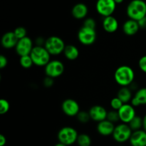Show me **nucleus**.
<instances>
[{
	"label": "nucleus",
	"instance_id": "1",
	"mask_svg": "<svg viewBox=\"0 0 146 146\" xmlns=\"http://www.w3.org/2000/svg\"><path fill=\"white\" fill-rule=\"evenodd\" d=\"M135 73L130 66L121 65L115 70L114 79L118 84L121 87H128L133 82Z\"/></svg>",
	"mask_w": 146,
	"mask_h": 146
},
{
	"label": "nucleus",
	"instance_id": "2",
	"mask_svg": "<svg viewBox=\"0 0 146 146\" xmlns=\"http://www.w3.org/2000/svg\"><path fill=\"white\" fill-rule=\"evenodd\" d=\"M128 18L139 21L146 17V3L143 0H132L126 8Z\"/></svg>",
	"mask_w": 146,
	"mask_h": 146
},
{
	"label": "nucleus",
	"instance_id": "3",
	"mask_svg": "<svg viewBox=\"0 0 146 146\" xmlns=\"http://www.w3.org/2000/svg\"><path fill=\"white\" fill-rule=\"evenodd\" d=\"M30 56L34 64L38 67H45L51 61V54L44 46H34Z\"/></svg>",
	"mask_w": 146,
	"mask_h": 146
},
{
	"label": "nucleus",
	"instance_id": "4",
	"mask_svg": "<svg viewBox=\"0 0 146 146\" xmlns=\"http://www.w3.org/2000/svg\"><path fill=\"white\" fill-rule=\"evenodd\" d=\"M78 136V134L76 130L70 126L62 127L57 134L58 142L67 146H70L76 143Z\"/></svg>",
	"mask_w": 146,
	"mask_h": 146
},
{
	"label": "nucleus",
	"instance_id": "5",
	"mask_svg": "<svg viewBox=\"0 0 146 146\" xmlns=\"http://www.w3.org/2000/svg\"><path fill=\"white\" fill-rule=\"evenodd\" d=\"M44 47L51 55H58L64 53L66 44L61 37L51 36L46 40Z\"/></svg>",
	"mask_w": 146,
	"mask_h": 146
},
{
	"label": "nucleus",
	"instance_id": "6",
	"mask_svg": "<svg viewBox=\"0 0 146 146\" xmlns=\"http://www.w3.org/2000/svg\"><path fill=\"white\" fill-rule=\"evenodd\" d=\"M133 133V130L126 123H121L115 127L112 136L114 140L119 143L129 141Z\"/></svg>",
	"mask_w": 146,
	"mask_h": 146
},
{
	"label": "nucleus",
	"instance_id": "7",
	"mask_svg": "<svg viewBox=\"0 0 146 146\" xmlns=\"http://www.w3.org/2000/svg\"><path fill=\"white\" fill-rule=\"evenodd\" d=\"M78 40L82 44L89 46L94 44L97 38V34L95 29H91L83 26L78 32Z\"/></svg>",
	"mask_w": 146,
	"mask_h": 146
},
{
	"label": "nucleus",
	"instance_id": "8",
	"mask_svg": "<svg viewBox=\"0 0 146 146\" xmlns=\"http://www.w3.org/2000/svg\"><path fill=\"white\" fill-rule=\"evenodd\" d=\"M114 0H97L96 9L98 14L104 17L112 16L116 9Z\"/></svg>",
	"mask_w": 146,
	"mask_h": 146
},
{
	"label": "nucleus",
	"instance_id": "9",
	"mask_svg": "<svg viewBox=\"0 0 146 146\" xmlns=\"http://www.w3.org/2000/svg\"><path fill=\"white\" fill-rule=\"evenodd\" d=\"M44 71L47 77L56 78L62 75L64 72V64L58 60H51L44 67Z\"/></svg>",
	"mask_w": 146,
	"mask_h": 146
},
{
	"label": "nucleus",
	"instance_id": "10",
	"mask_svg": "<svg viewBox=\"0 0 146 146\" xmlns=\"http://www.w3.org/2000/svg\"><path fill=\"white\" fill-rule=\"evenodd\" d=\"M33 48H34V46H33L32 40L27 36L19 40L15 47L16 52L20 57L30 54Z\"/></svg>",
	"mask_w": 146,
	"mask_h": 146
},
{
	"label": "nucleus",
	"instance_id": "11",
	"mask_svg": "<svg viewBox=\"0 0 146 146\" xmlns=\"http://www.w3.org/2000/svg\"><path fill=\"white\" fill-rule=\"evenodd\" d=\"M120 120L122 123L128 124L136 116L135 107L130 103H125L118 110Z\"/></svg>",
	"mask_w": 146,
	"mask_h": 146
},
{
	"label": "nucleus",
	"instance_id": "12",
	"mask_svg": "<svg viewBox=\"0 0 146 146\" xmlns=\"http://www.w3.org/2000/svg\"><path fill=\"white\" fill-rule=\"evenodd\" d=\"M61 109L64 114L69 117L76 116L81 110L78 103L73 99H66L61 104Z\"/></svg>",
	"mask_w": 146,
	"mask_h": 146
},
{
	"label": "nucleus",
	"instance_id": "13",
	"mask_svg": "<svg viewBox=\"0 0 146 146\" xmlns=\"http://www.w3.org/2000/svg\"><path fill=\"white\" fill-rule=\"evenodd\" d=\"M88 113H89L91 120L95 122L99 123V122H101L107 119L108 112L106 110L105 107L101 105L93 106V107H91Z\"/></svg>",
	"mask_w": 146,
	"mask_h": 146
},
{
	"label": "nucleus",
	"instance_id": "14",
	"mask_svg": "<svg viewBox=\"0 0 146 146\" xmlns=\"http://www.w3.org/2000/svg\"><path fill=\"white\" fill-rule=\"evenodd\" d=\"M129 142L131 146H146V132L142 129L133 131Z\"/></svg>",
	"mask_w": 146,
	"mask_h": 146
},
{
	"label": "nucleus",
	"instance_id": "15",
	"mask_svg": "<svg viewBox=\"0 0 146 146\" xmlns=\"http://www.w3.org/2000/svg\"><path fill=\"white\" fill-rule=\"evenodd\" d=\"M115 125L113 123L108 120H104L98 123L97 125V131L101 135L109 136L112 135L115 129Z\"/></svg>",
	"mask_w": 146,
	"mask_h": 146
},
{
	"label": "nucleus",
	"instance_id": "16",
	"mask_svg": "<svg viewBox=\"0 0 146 146\" xmlns=\"http://www.w3.org/2000/svg\"><path fill=\"white\" fill-rule=\"evenodd\" d=\"M122 29L124 34L128 36H133L137 34L141 28L138 21L129 19L123 23Z\"/></svg>",
	"mask_w": 146,
	"mask_h": 146
},
{
	"label": "nucleus",
	"instance_id": "17",
	"mask_svg": "<svg viewBox=\"0 0 146 146\" xmlns=\"http://www.w3.org/2000/svg\"><path fill=\"white\" fill-rule=\"evenodd\" d=\"M102 24L104 29L108 33H113L116 31L119 26L117 19L113 15L104 17Z\"/></svg>",
	"mask_w": 146,
	"mask_h": 146
},
{
	"label": "nucleus",
	"instance_id": "18",
	"mask_svg": "<svg viewBox=\"0 0 146 146\" xmlns=\"http://www.w3.org/2000/svg\"><path fill=\"white\" fill-rule=\"evenodd\" d=\"M18 38L16 37L14 31H7L1 37V45L6 49L15 47L18 42Z\"/></svg>",
	"mask_w": 146,
	"mask_h": 146
},
{
	"label": "nucleus",
	"instance_id": "19",
	"mask_svg": "<svg viewBox=\"0 0 146 146\" xmlns=\"http://www.w3.org/2000/svg\"><path fill=\"white\" fill-rule=\"evenodd\" d=\"M88 12V7L84 3H78L75 4L71 9V14L76 19H82L86 18Z\"/></svg>",
	"mask_w": 146,
	"mask_h": 146
},
{
	"label": "nucleus",
	"instance_id": "20",
	"mask_svg": "<svg viewBox=\"0 0 146 146\" xmlns=\"http://www.w3.org/2000/svg\"><path fill=\"white\" fill-rule=\"evenodd\" d=\"M131 104L133 107H139L146 104V87H142L137 90L131 100Z\"/></svg>",
	"mask_w": 146,
	"mask_h": 146
},
{
	"label": "nucleus",
	"instance_id": "21",
	"mask_svg": "<svg viewBox=\"0 0 146 146\" xmlns=\"http://www.w3.org/2000/svg\"><path fill=\"white\" fill-rule=\"evenodd\" d=\"M64 54L66 58L68 60H75L79 56V50L73 44L66 45L64 51Z\"/></svg>",
	"mask_w": 146,
	"mask_h": 146
},
{
	"label": "nucleus",
	"instance_id": "22",
	"mask_svg": "<svg viewBox=\"0 0 146 146\" xmlns=\"http://www.w3.org/2000/svg\"><path fill=\"white\" fill-rule=\"evenodd\" d=\"M117 97L124 103H129L131 102V100L133 98L132 92L131 89L128 87H121V88L118 90Z\"/></svg>",
	"mask_w": 146,
	"mask_h": 146
},
{
	"label": "nucleus",
	"instance_id": "23",
	"mask_svg": "<svg viewBox=\"0 0 146 146\" xmlns=\"http://www.w3.org/2000/svg\"><path fill=\"white\" fill-rule=\"evenodd\" d=\"M76 143L78 146H91L92 140H91V137L88 134L81 133V134L78 135Z\"/></svg>",
	"mask_w": 146,
	"mask_h": 146
},
{
	"label": "nucleus",
	"instance_id": "24",
	"mask_svg": "<svg viewBox=\"0 0 146 146\" xmlns=\"http://www.w3.org/2000/svg\"><path fill=\"white\" fill-rule=\"evenodd\" d=\"M128 125L133 131L141 130V128H143V118L140 116L136 115L128 123Z\"/></svg>",
	"mask_w": 146,
	"mask_h": 146
},
{
	"label": "nucleus",
	"instance_id": "25",
	"mask_svg": "<svg viewBox=\"0 0 146 146\" xmlns=\"http://www.w3.org/2000/svg\"><path fill=\"white\" fill-rule=\"evenodd\" d=\"M19 63L20 65H21L23 68L25 69L30 68V67H32V65L34 64V62H33V60L32 59H31L30 54L20 57Z\"/></svg>",
	"mask_w": 146,
	"mask_h": 146
},
{
	"label": "nucleus",
	"instance_id": "26",
	"mask_svg": "<svg viewBox=\"0 0 146 146\" xmlns=\"http://www.w3.org/2000/svg\"><path fill=\"white\" fill-rule=\"evenodd\" d=\"M76 117L78 121L81 122V123H88L90 119H91L89 113L86 111H80L78 114L76 115Z\"/></svg>",
	"mask_w": 146,
	"mask_h": 146
},
{
	"label": "nucleus",
	"instance_id": "27",
	"mask_svg": "<svg viewBox=\"0 0 146 146\" xmlns=\"http://www.w3.org/2000/svg\"><path fill=\"white\" fill-rule=\"evenodd\" d=\"M10 108L9 102L6 99L0 100V114L4 115L8 113Z\"/></svg>",
	"mask_w": 146,
	"mask_h": 146
},
{
	"label": "nucleus",
	"instance_id": "28",
	"mask_svg": "<svg viewBox=\"0 0 146 146\" xmlns=\"http://www.w3.org/2000/svg\"><path fill=\"white\" fill-rule=\"evenodd\" d=\"M107 120L109 121L112 122V123H115L120 120L119 115H118V112L117 110H111V111L108 112V115H107Z\"/></svg>",
	"mask_w": 146,
	"mask_h": 146
},
{
	"label": "nucleus",
	"instance_id": "29",
	"mask_svg": "<svg viewBox=\"0 0 146 146\" xmlns=\"http://www.w3.org/2000/svg\"><path fill=\"white\" fill-rule=\"evenodd\" d=\"M124 103L118 98V97H113L112 100H111V106L112 107L113 110H117L118 111L120 108L123 106Z\"/></svg>",
	"mask_w": 146,
	"mask_h": 146
},
{
	"label": "nucleus",
	"instance_id": "30",
	"mask_svg": "<svg viewBox=\"0 0 146 146\" xmlns=\"http://www.w3.org/2000/svg\"><path fill=\"white\" fill-rule=\"evenodd\" d=\"M14 33L18 40L27 37V29L23 27H18L14 30Z\"/></svg>",
	"mask_w": 146,
	"mask_h": 146
},
{
	"label": "nucleus",
	"instance_id": "31",
	"mask_svg": "<svg viewBox=\"0 0 146 146\" xmlns=\"http://www.w3.org/2000/svg\"><path fill=\"white\" fill-rule=\"evenodd\" d=\"M86 27H89L91 29H95L96 27V21L93 18H87L84 20V25Z\"/></svg>",
	"mask_w": 146,
	"mask_h": 146
},
{
	"label": "nucleus",
	"instance_id": "32",
	"mask_svg": "<svg viewBox=\"0 0 146 146\" xmlns=\"http://www.w3.org/2000/svg\"><path fill=\"white\" fill-rule=\"evenodd\" d=\"M138 67L143 72L146 74V55L143 56L138 61Z\"/></svg>",
	"mask_w": 146,
	"mask_h": 146
},
{
	"label": "nucleus",
	"instance_id": "33",
	"mask_svg": "<svg viewBox=\"0 0 146 146\" xmlns=\"http://www.w3.org/2000/svg\"><path fill=\"white\" fill-rule=\"evenodd\" d=\"M44 86L46 87H50L54 84V78H51L50 77H47L44 78V81H43Z\"/></svg>",
	"mask_w": 146,
	"mask_h": 146
},
{
	"label": "nucleus",
	"instance_id": "34",
	"mask_svg": "<svg viewBox=\"0 0 146 146\" xmlns=\"http://www.w3.org/2000/svg\"><path fill=\"white\" fill-rule=\"evenodd\" d=\"M7 63H8L7 58L4 55L1 54V55L0 56V68L4 69V67H7Z\"/></svg>",
	"mask_w": 146,
	"mask_h": 146
},
{
	"label": "nucleus",
	"instance_id": "35",
	"mask_svg": "<svg viewBox=\"0 0 146 146\" xmlns=\"http://www.w3.org/2000/svg\"><path fill=\"white\" fill-rule=\"evenodd\" d=\"M138 22L140 26V28H142V29L146 28V17H144V18L141 19L139 20V21H138Z\"/></svg>",
	"mask_w": 146,
	"mask_h": 146
},
{
	"label": "nucleus",
	"instance_id": "36",
	"mask_svg": "<svg viewBox=\"0 0 146 146\" xmlns=\"http://www.w3.org/2000/svg\"><path fill=\"white\" fill-rule=\"evenodd\" d=\"M7 143V138L4 135H0V146H4Z\"/></svg>",
	"mask_w": 146,
	"mask_h": 146
},
{
	"label": "nucleus",
	"instance_id": "37",
	"mask_svg": "<svg viewBox=\"0 0 146 146\" xmlns=\"http://www.w3.org/2000/svg\"><path fill=\"white\" fill-rule=\"evenodd\" d=\"M143 130L146 132V114L143 117Z\"/></svg>",
	"mask_w": 146,
	"mask_h": 146
},
{
	"label": "nucleus",
	"instance_id": "38",
	"mask_svg": "<svg viewBox=\"0 0 146 146\" xmlns=\"http://www.w3.org/2000/svg\"><path fill=\"white\" fill-rule=\"evenodd\" d=\"M115 2L116 3V4H122L124 0H114Z\"/></svg>",
	"mask_w": 146,
	"mask_h": 146
},
{
	"label": "nucleus",
	"instance_id": "39",
	"mask_svg": "<svg viewBox=\"0 0 146 146\" xmlns=\"http://www.w3.org/2000/svg\"><path fill=\"white\" fill-rule=\"evenodd\" d=\"M54 146H67V145H64V144H63V143H59V142H58V143H56V144Z\"/></svg>",
	"mask_w": 146,
	"mask_h": 146
},
{
	"label": "nucleus",
	"instance_id": "40",
	"mask_svg": "<svg viewBox=\"0 0 146 146\" xmlns=\"http://www.w3.org/2000/svg\"><path fill=\"white\" fill-rule=\"evenodd\" d=\"M120 146H123V145H120Z\"/></svg>",
	"mask_w": 146,
	"mask_h": 146
}]
</instances>
